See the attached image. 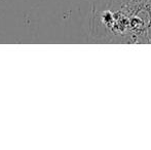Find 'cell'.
<instances>
[{
    "label": "cell",
    "instance_id": "obj_1",
    "mask_svg": "<svg viewBox=\"0 0 151 150\" xmlns=\"http://www.w3.org/2000/svg\"><path fill=\"white\" fill-rule=\"evenodd\" d=\"M149 0H109L108 6L115 9L135 14V10H141Z\"/></svg>",
    "mask_w": 151,
    "mask_h": 150
}]
</instances>
